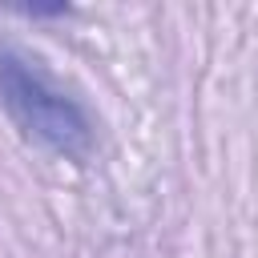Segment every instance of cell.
<instances>
[{
  "instance_id": "cell-1",
  "label": "cell",
  "mask_w": 258,
  "mask_h": 258,
  "mask_svg": "<svg viewBox=\"0 0 258 258\" xmlns=\"http://www.w3.org/2000/svg\"><path fill=\"white\" fill-rule=\"evenodd\" d=\"M0 105L24 129V137L40 141L44 149L64 153V157H89L93 153L89 113L69 93H60L16 48H0Z\"/></svg>"
}]
</instances>
